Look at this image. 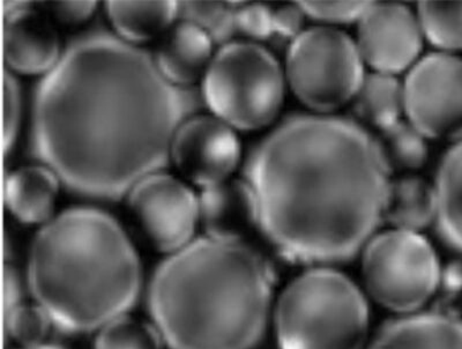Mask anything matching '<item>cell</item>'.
Masks as SVG:
<instances>
[{"instance_id": "obj_21", "label": "cell", "mask_w": 462, "mask_h": 349, "mask_svg": "<svg viewBox=\"0 0 462 349\" xmlns=\"http://www.w3.org/2000/svg\"><path fill=\"white\" fill-rule=\"evenodd\" d=\"M355 97L357 114L382 130L399 122L404 109L402 86L393 76L385 73L365 77Z\"/></svg>"}, {"instance_id": "obj_10", "label": "cell", "mask_w": 462, "mask_h": 349, "mask_svg": "<svg viewBox=\"0 0 462 349\" xmlns=\"http://www.w3.org/2000/svg\"><path fill=\"white\" fill-rule=\"evenodd\" d=\"M132 215L161 253H175L189 244L199 219V200L171 175L155 172L127 194Z\"/></svg>"}, {"instance_id": "obj_16", "label": "cell", "mask_w": 462, "mask_h": 349, "mask_svg": "<svg viewBox=\"0 0 462 349\" xmlns=\"http://www.w3.org/2000/svg\"><path fill=\"white\" fill-rule=\"evenodd\" d=\"M60 182L47 166L20 168L6 179L7 208L23 224H48L55 212Z\"/></svg>"}, {"instance_id": "obj_30", "label": "cell", "mask_w": 462, "mask_h": 349, "mask_svg": "<svg viewBox=\"0 0 462 349\" xmlns=\"http://www.w3.org/2000/svg\"><path fill=\"white\" fill-rule=\"evenodd\" d=\"M47 10L53 18L66 26H77L92 18L97 8V2H52Z\"/></svg>"}, {"instance_id": "obj_13", "label": "cell", "mask_w": 462, "mask_h": 349, "mask_svg": "<svg viewBox=\"0 0 462 349\" xmlns=\"http://www.w3.org/2000/svg\"><path fill=\"white\" fill-rule=\"evenodd\" d=\"M4 57L26 76L51 72L60 60V40L51 20L36 8L11 7L4 23Z\"/></svg>"}, {"instance_id": "obj_1", "label": "cell", "mask_w": 462, "mask_h": 349, "mask_svg": "<svg viewBox=\"0 0 462 349\" xmlns=\"http://www.w3.org/2000/svg\"><path fill=\"white\" fill-rule=\"evenodd\" d=\"M188 101L134 45L80 41L37 88V156L74 194L116 200L171 159Z\"/></svg>"}, {"instance_id": "obj_17", "label": "cell", "mask_w": 462, "mask_h": 349, "mask_svg": "<svg viewBox=\"0 0 462 349\" xmlns=\"http://www.w3.org/2000/svg\"><path fill=\"white\" fill-rule=\"evenodd\" d=\"M370 349H462V323L443 315H419L391 324Z\"/></svg>"}, {"instance_id": "obj_29", "label": "cell", "mask_w": 462, "mask_h": 349, "mask_svg": "<svg viewBox=\"0 0 462 349\" xmlns=\"http://www.w3.org/2000/svg\"><path fill=\"white\" fill-rule=\"evenodd\" d=\"M22 96L20 87L11 72L4 77V149L5 153L14 147L18 134Z\"/></svg>"}, {"instance_id": "obj_3", "label": "cell", "mask_w": 462, "mask_h": 349, "mask_svg": "<svg viewBox=\"0 0 462 349\" xmlns=\"http://www.w3.org/2000/svg\"><path fill=\"white\" fill-rule=\"evenodd\" d=\"M271 286L249 245L201 238L156 270L151 314L171 349H249L265 327Z\"/></svg>"}, {"instance_id": "obj_19", "label": "cell", "mask_w": 462, "mask_h": 349, "mask_svg": "<svg viewBox=\"0 0 462 349\" xmlns=\"http://www.w3.org/2000/svg\"><path fill=\"white\" fill-rule=\"evenodd\" d=\"M436 213V192L426 180L403 178L390 183L383 217L398 229L416 233L427 227Z\"/></svg>"}, {"instance_id": "obj_25", "label": "cell", "mask_w": 462, "mask_h": 349, "mask_svg": "<svg viewBox=\"0 0 462 349\" xmlns=\"http://www.w3.org/2000/svg\"><path fill=\"white\" fill-rule=\"evenodd\" d=\"M236 8L220 2H185L180 4V14L183 20L199 26L212 40L228 38L235 31Z\"/></svg>"}, {"instance_id": "obj_9", "label": "cell", "mask_w": 462, "mask_h": 349, "mask_svg": "<svg viewBox=\"0 0 462 349\" xmlns=\"http://www.w3.org/2000/svg\"><path fill=\"white\" fill-rule=\"evenodd\" d=\"M411 124L426 137H462V60L433 53L411 69L403 86Z\"/></svg>"}, {"instance_id": "obj_23", "label": "cell", "mask_w": 462, "mask_h": 349, "mask_svg": "<svg viewBox=\"0 0 462 349\" xmlns=\"http://www.w3.org/2000/svg\"><path fill=\"white\" fill-rule=\"evenodd\" d=\"M422 32L436 47L462 51V2H423L419 4Z\"/></svg>"}, {"instance_id": "obj_7", "label": "cell", "mask_w": 462, "mask_h": 349, "mask_svg": "<svg viewBox=\"0 0 462 349\" xmlns=\"http://www.w3.org/2000/svg\"><path fill=\"white\" fill-rule=\"evenodd\" d=\"M362 56L344 32L312 28L296 36L289 48L287 77L305 106L333 112L356 96L363 77Z\"/></svg>"}, {"instance_id": "obj_4", "label": "cell", "mask_w": 462, "mask_h": 349, "mask_svg": "<svg viewBox=\"0 0 462 349\" xmlns=\"http://www.w3.org/2000/svg\"><path fill=\"white\" fill-rule=\"evenodd\" d=\"M29 287L51 322L87 332L122 317L137 299L142 268L113 216L89 207L68 209L32 242Z\"/></svg>"}, {"instance_id": "obj_26", "label": "cell", "mask_w": 462, "mask_h": 349, "mask_svg": "<svg viewBox=\"0 0 462 349\" xmlns=\"http://www.w3.org/2000/svg\"><path fill=\"white\" fill-rule=\"evenodd\" d=\"M51 320L40 306H19L5 319V326L16 342L35 347L47 335Z\"/></svg>"}, {"instance_id": "obj_11", "label": "cell", "mask_w": 462, "mask_h": 349, "mask_svg": "<svg viewBox=\"0 0 462 349\" xmlns=\"http://www.w3.org/2000/svg\"><path fill=\"white\" fill-rule=\"evenodd\" d=\"M171 158L185 179L205 188L228 180L241 159L233 127L214 116L181 123L173 135Z\"/></svg>"}, {"instance_id": "obj_33", "label": "cell", "mask_w": 462, "mask_h": 349, "mask_svg": "<svg viewBox=\"0 0 462 349\" xmlns=\"http://www.w3.org/2000/svg\"><path fill=\"white\" fill-rule=\"evenodd\" d=\"M24 349H60V348L48 347V346H35V347H27Z\"/></svg>"}, {"instance_id": "obj_24", "label": "cell", "mask_w": 462, "mask_h": 349, "mask_svg": "<svg viewBox=\"0 0 462 349\" xmlns=\"http://www.w3.org/2000/svg\"><path fill=\"white\" fill-rule=\"evenodd\" d=\"M95 349H160V339L146 323L119 317L103 326Z\"/></svg>"}, {"instance_id": "obj_22", "label": "cell", "mask_w": 462, "mask_h": 349, "mask_svg": "<svg viewBox=\"0 0 462 349\" xmlns=\"http://www.w3.org/2000/svg\"><path fill=\"white\" fill-rule=\"evenodd\" d=\"M382 131L378 143L390 170H416L423 166L427 145L423 134L411 123L397 122Z\"/></svg>"}, {"instance_id": "obj_18", "label": "cell", "mask_w": 462, "mask_h": 349, "mask_svg": "<svg viewBox=\"0 0 462 349\" xmlns=\"http://www.w3.org/2000/svg\"><path fill=\"white\" fill-rule=\"evenodd\" d=\"M106 15L126 43H144L164 34L180 15V3L108 2Z\"/></svg>"}, {"instance_id": "obj_2", "label": "cell", "mask_w": 462, "mask_h": 349, "mask_svg": "<svg viewBox=\"0 0 462 349\" xmlns=\"http://www.w3.org/2000/svg\"><path fill=\"white\" fill-rule=\"evenodd\" d=\"M389 172L378 142L356 123L292 117L251 159L257 225L296 260H346L381 224Z\"/></svg>"}, {"instance_id": "obj_20", "label": "cell", "mask_w": 462, "mask_h": 349, "mask_svg": "<svg viewBox=\"0 0 462 349\" xmlns=\"http://www.w3.org/2000/svg\"><path fill=\"white\" fill-rule=\"evenodd\" d=\"M435 192L440 232L462 253V139L441 161Z\"/></svg>"}, {"instance_id": "obj_14", "label": "cell", "mask_w": 462, "mask_h": 349, "mask_svg": "<svg viewBox=\"0 0 462 349\" xmlns=\"http://www.w3.org/2000/svg\"><path fill=\"white\" fill-rule=\"evenodd\" d=\"M199 216L208 237L241 241L245 229L257 225V205L249 182L226 180L205 188Z\"/></svg>"}, {"instance_id": "obj_28", "label": "cell", "mask_w": 462, "mask_h": 349, "mask_svg": "<svg viewBox=\"0 0 462 349\" xmlns=\"http://www.w3.org/2000/svg\"><path fill=\"white\" fill-rule=\"evenodd\" d=\"M371 3L362 2H304L299 3L304 14L325 23H352L360 20Z\"/></svg>"}, {"instance_id": "obj_8", "label": "cell", "mask_w": 462, "mask_h": 349, "mask_svg": "<svg viewBox=\"0 0 462 349\" xmlns=\"http://www.w3.org/2000/svg\"><path fill=\"white\" fill-rule=\"evenodd\" d=\"M365 285L383 307L414 311L428 301L439 286V260L426 238L415 232H386L366 246L363 258Z\"/></svg>"}, {"instance_id": "obj_32", "label": "cell", "mask_w": 462, "mask_h": 349, "mask_svg": "<svg viewBox=\"0 0 462 349\" xmlns=\"http://www.w3.org/2000/svg\"><path fill=\"white\" fill-rule=\"evenodd\" d=\"M19 289L18 281L11 268L5 270V319L11 315L18 305Z\"/></svg>"}, {"instance_id": "obj_15", "label": "cell", "mask_w": 462, "mask_h": 349, "mask_svg": "<svg viewBox=\"0 0 462 349\" xmlns=\"http://www.w3.org/2000/svg\"><path fill=\"white\" fill-rule=\"evenodd\" d=\"M155 64L175 87L195 84L213 60V42L197 24L181 20L164 32Z\"/></svg>"}, {"instance_id": "obj_5", "label": "cell", "mask_w": 462, "mask_h": 349, "mask_svg": "<svg viewBox=\"0 0 462 349\" xmlns=\"http://www.w3.org/2000/svg\"><path fill=\"white\" fill-rule=\"evenodd\" d=\"M368 320L365 299L348 278L312 270L284 289L276 335L282 349H361Z\"/></svg>"}, {"instance_id": "obj_6", "label": "cell", "mask_w": 462, "mask_h": 349, "mask_svg": "<svg viewBox=\"0 0 462 349\" xmlns=\"http://www.w3.org/2000/svg\"><path fill=\"white\" fill-rule=\"evenodd\" d=\"M202 88L216 116L241 131L271 124L283 104L284 81L278 60L255 43L224 45L210 61Z\"/></svg>"}, {"instance_id": "obj_12", "label": "cell", "mask_w": 462, "mask_h": 349, "mask_svg": "<svg viewBox=\"0 0 462 349\" xmlns=\"http://www.w3.org/2000/svg\"><path fill=\"white\" fill-rule=\"evenodd\" d=\"M358 51L379 73L393 76L415 63L422 51V28L410 8L370 4L358 26Z\"/></svg>"}, {"instance_id": "obj_31", "label": "cell", "mask_w": 462, "mask_h": 349, "mask_svg": "<svg viewBox=\"0 0 462 349\" xmlns=\"http://www.w3.org/2000/svg\"><path fill=\"white\" fill-rule=\"evenodd\" d=\"M299 6V5H297ZM304 12L302 8L287 6L274 14V32L282 36H299L303 24Z\"/></svg>"}, {"instance_id": "obj_27", "label": "cell", "mask_w": 462, "mask_h": 349, "mask_svg": "<svg viewBox=\"0 0 462 349\" xmlns=\"http://www.w3.org/2000/svg\"><path fill=\"white\" fill-rule=\"evenodd\" d=\"M235 31L254 40H266L274 32V14L270 8L251 4L235 11Z\"/></svg>"}]
</instances>
